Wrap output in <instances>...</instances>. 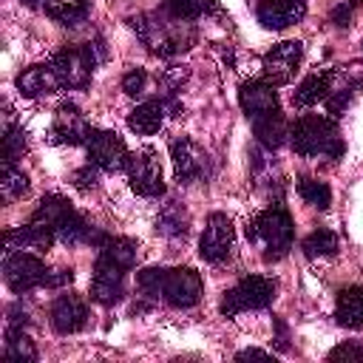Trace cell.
<instances>
[{
  "mask_svg": "<svg viewBox=\"0 0 363 363\" xmlns=\"http://www.w3.org/2000/svg\"><path fill=\"white\" fill-rule=\"evenodd\" d=\"M130 26L139 34V40L147 45V51L156 54V57H162V60H173V57L184 54L196 43V26H193V20L173 17L164 9L139 14V17L130 20Z\"/></svg>",
  "mask_w": 363,
  "mask_h": 363,
  "instance_id": "obj_1",
  "label": "cell"
},
{
  "mask_svg": "<svg viewBox=\"0 0 363 363\" xmlns=\"http://www.w3.org/2000/svg\"><path fill=\"white\" fill-rule=\"evenodd\" d=\"M289 145L298 156H306V159H312V156L340 159L346 150L335 119L318 116V113H306L289 128Z\"/></svg>",
  "mask_w": 363,
  "mask_h": 363,
  "instance_id": "obj_2",
  "label": "cell"
},
{
  "mask_svg": "<svg viewBox=\"0 0 363 363\" xmlns=\"http://www.w3.org/2000/svg\"><path fill=\"white\" fill-rule=\"evenodd\" d=\"M292 216L286 213V207L272 204L267 210H261L250 224H247V238L264 247V258L267 261H278L289 252L292 247Z\"/></svg>",
  "mask_w": 363,
  "mask_h": 363,
  "instance_id": "obj_3",
  "label": "cell"
},
{
  "mask_svg": "<svg viewBox=\"0 0 363 363\" xmlns=\"http://www.w3.org/2000/svg\"><path fill=\"white\" fill-rule=\"evenodd\" d=\"M102 43H88V45H65L51 57V68L57 71L62 88H85L91 82L94 65L102 60L99 51Z\"/></svg>",
  "mask_w": 363,
  "mask_h": 363,
  "instance_id": "obj_4",
  "label": "cell"
},
{
  "mask_svg": "<svg viewBox=\"0 0 363 363\" xmlns=\"http://www.w3.org/2000/svg\"><path fill=\"white\" fill-rule=\"evenodd\" d=\"M275 292H278V284L267 275H244L233 289L224 292L221 298V315L233 318L238 312H247V309H267L272 301H275Z\"/></svg>",
  "mask_w": 363,
  "mask_h": 363,
  "instance_id": "obj_5",
  "label": "cell"
},
{
  "mask_svg": "<svg viewBox=\"0 0 363 363\" xmlns=\"http://www.w3.org/2000/svg\"><path fill=\"white\" fill-rule=\"evenodd\" d=\"M128 182L133 193L145 199H159L164 196V176H162V162L153 147H142L139 153H130L128 159Z\"/></svg>",
  "mask_w": 363,
  "mask_h": 363,
  "instance_id": "obj_6",
  "label": "cell"
},
{
  "mask_svg": "<svg viewBox=\"0 0 363 363\" xmlns=\"http://www.w3.org/2000/svg\"><path fill=\"white\" fill-rule=\"evenodd\" d=\"M235 244V233H233V221L224 213H210L204 233L199 238V255L207 264H224L233 252Z\"/></svg>",
  "mask_w": 363,
  "mask_h": 363,
  "instance_id": "obj_7",
  "label": "cell"
},
{
  "mask_svg": "<svg viewBox=\"0 0 363 363\" xmlns=\"http://www.w3.org/2000/svg\"><path fill=\"white\" fill-rule=\"evenodd\" d=\"M3 278H6L11 292L23 295L34 286H43L45 278H48V269L31 252H9L6 261H3Z\"/></svg>",
  "mask_w": 363,
  "mask_h": 363,
  "instance_id": "obj_8",
  "label": "cell"
},
{
  "mask_svg": "<svg viewBox=\"0 0 363 363\" xmlns=\"http://www.w3.org/2000/svg\"><path fill=\"white\" fill-rule=\"evenodd\" d=\"M162 301H167L176 309H190L201 301V278L190 267H173L164 269L162 284Z\"/></svg>",
  "mask_w": 363,
  "mask_h": 363,
  "instance_id": "obj_9",
  "label": "cell"
},
{
  "mask_svg": "<svg viewBox=\"0 0 363 363\" xmlns=\"http://www.w3.org/2000/svg\"><path fill=\"white\" fill-rule=\"evenodd\" d=\"M301 60H303V45L298 40H284V43L272 45L261 60L264 79L272 85H286L295 77Z\"/></svg>",
  "mask_w": 363,
  "mask_h": 363,
  "instance_id": "obj_10",
  "label": "cell"
},
{
  "mask_svg": "<svg viewBox=\"0 0 363 363\" xmlns=\"http://www.w3.org/2000/svg\"><path fill=\"white\" fill-rule=\"evenodd\" d=\"M88 159H91V164H96L105 173H119V170L128 167L130 153H128V147H125L119 133L94 130L91 139H88Z\"/></svg>",
  "mask_w": 363,
  "mask_h": 363,
  "instance_id": "obj_11",
  "label": "cell"
},
{
  "mask_svg": "<svg viewBox=\"0 0 363 363\" xmlns=\"http://www.w3.org/2000/svg\"><path fill=\"white\" fill-rule=\"evenodd\" d=\"M94 128L88 125V119L82 116V111L74 102H62L54 111V125L48 139L54 145H88Z\"/></svg>",
  "mask_w": 363,
  "mask_h": 363,
  "instance_id": "obj_12",
  "label": "cell"
},
{
  "mask_svg": "<svg viewBox=\"0 0 363 363\" xmlns=\"http://www.w3.org/2000/svg\"><path fill=\"white\" fill-rule=\"evenodd\" d=\"M125 272L122 267H116L113 261L96 255L94 264V278H91V301L99 306H113L122 301L125 295Z\"/></svg>",
  "mask_w": 363,
  "mask_h": 363,
  "instance_id": "obj_13",
  "label": "cell"
},
{
  "mask_svg": "<svg viewBox=\"0 0 363 363\" xmlns=\"http://www.w3.org/2000/svg\"><path fill=\"white\" fill-rule=\"evenodd\" d=\"M170 159H173L176 179L182 184H193L207 176V153L187 136H176L170 142Z\"/></svg>",
  "mask_w": 363,
  "mask_h": 363,
  "instance_id": "obj_14",
  "label": "cell"
},
{
  "mask_svg": "<svg viewBox=\"0 0 363 363\" xmlns=\"http://www.w3.org/2000/svg\"><path fill=\"white\" fill-rule=\"evenodd\" d=\"M238 105H241V111H244L250 119H258V116H264V113L278 111L275 85L267 82V79L241 82V88H238Z\"/></svg>",
  "mask_w": 363,
  "mask_h": 363,
  "instance_id": "obj_15",
  "label": "cell"
},
{
  "mask_svg": "<svg viewBox=\"0 0 363 363\" xmlns=\"http://www.w3.org/2000/svg\"><path fill=\"white\" fill-rule=\"evenodd\" d=\"M48 320L54 326L57 335H74L85 326L88 320V306L82 298L77 295H60L54 303H51V312H48Z\"/></svg>",
  "mask_w": 363,
  "mask_h": 363,
  "instance_id": "obj_16",
  "label": "cell"
},
{
  "mask_svg": "<svg viewBox=\"0 0 363 363\" xmlns=\"http://www.w3.org/2000/svg\"><path fill=\"white\" fill-rule=\"evenodd\" d=\"M255 14H258V23L264 28L281 31L306 14V3L303 0H261Z\"/></svg>",
  "mask_w": 363,
  "mask_h": 363,
  "instance_id": "obj_17",
  "label": "cell"
},
{
  "mask_svg": "<svg viewBox=\"0 0 363 363\" xmlns=\"http://www.w3.org/2000/svg\"><path fill=\"white\" fill-rule=\"evenodd\" d=\"M62 88L57 71L48 65H28L17 74V91L28 99H37V96H48V94H57Z\"/></svg>",
  "mask_w": 363,
  "mask_h": 363,
  "instance_id": "obj_18",
  "label": "cell"
},
{
  "mask_svg": "<svg viewBox=\"0 0 363 363\" xmlns=\"http://www.w3.org/2000/svg\"><path fill=\"white\" fill-rule=\"evenodd\" d=\"M6 247L9 250H48L57 238V233L45 224H37V221H28L23 227H11L6 230Z\"/></svg>",
  "mask_w": 363,
  "mask_h": 363,
  "instance_id": "obj_19",
  "label": "cell"
},
{
  "mask_svg": "<svg viewBox=\"0 0 363 363\" xmlns=\"http://www.w3.org/2000/svg\"><path fill=\"white\" fill-rule=\"evenodd\" d=\"M332 82H335V71H318V74H309L295 91H292V105L295 108H309V105H318L323 102L329 94H332Z\"/></svg>",
  "mask_w": 363,
  "mask_h": 363,
  "instance_id": "obj_20",
  "label": "cell"
},
{
  "mask_svg": "<svg viewBox=\"0 0 363 363\" xmlns=\"http://www.w3.org/2000/svg\"><path fill=\"white\" fill-rule=\"evenodd\" d=\"M164 113H167V102L164 99H147L142 105H136L130 113H128V128L139 136H150L162 128L164 122Z\"/></svg>",
  "mask_w": 363,
  "mask_h": 363,
  "instance_id": "obj_21",
  "label": "cell"
},
{
  "mask_svg": "<svg viewBox=\"0 0 363 363\" xmlns=\"http://www.w3.org/2000/svg\"><path fill=\"white\" fill-rule=\"evenodd\" d=\"M335 320L343 329H360L363 326V286L352 284L337 292V306H335Z\"/></svg>",
  "mask_w": 363,
  "mask_h": 363,
  "instance_id": "obj_22",
  "label": "cell"
},
{
  "mask_svg": "<svg viewBox=\"0 0 363 363\" xmlns=\"http://www.w3.org/2000/svg\"><path fill=\"white\" fill-rule=\"evenodd\" d=\"M252 130H255L258 145L267 147V150H278L289 136V125H286L281 111H272V113H264V116L252 119Z\"/></svg>",
  "mask_w": 363,
  "mask_h": 363,
  "instance_id": "obj_23",
  "label": "cell"
},
{
  "mask_svg": "<svg viewBox=\"0 0 363 363\" xmlns=\"http://www.w3.org/2000/svg\"><path fill=\"white\" fill-rule=\"evenodd\" d=\"M190 227V216L182 201H167L156 216V233L164 238H184Z\"/></svg>",
  "mask_w": 363,
  "mask_h": 363,
  "instance_id": "obj_24",
  "label": "cell"
},
{
  "mask_svg": "<svg viewBox=\"0 0 363 363\" xmlns=\"http://www.w3.org/2000/svg\"><path fill=\"white\" fill-rule=\"evenodd\" d=\"M71 213H74L71 201H68V199H62V196H57V193H51V196H43V199H40V204H37V210L31 213V218H28V221L45 224V227H51V230L57 233V227H60Z\"/></svg>",
  "mask_w": 363,
  "mask_h": 363,
  "instance_id": "obj_25",
  "label": "cell"
},
{
  "mask_svg": "<svg viewBox=\"0 0 363 363\" xmlns=\"http://www.w3.org/2000/svg\"><path fill=\"white\" fill-rule=\"evenodd\" d=\"M6 360H11V363H34L37 360L34 340L17 323H9V329H6Z\"/></svg>",
  "mask_w": 363,
  "mask_h": 363,
  "instance_id": "obj_26",
  "label": "cell"
},
{
  "mask_svg": "<svg viewBox=\"0 0 363 363\" xmlns=\"http://www.w3.org/2000/svg\"><path fill=\"white\" fill-rule=\"evenodd\" d=\"M37 9L45 11L57 23H79L88 11V0H37Z\"/></svg>",
  "mask_w": 363,
  "mask_h": 363,
  "instance_id": "obj_27",
  "label": "cell"
},
{
  "mask_svg": "<svg viewBox=\"0 0 363 363\" xmlns=\"http://www.w3.org/2000/svg\"><path fill=\"white\" fill-rule=\"evenodd\" d=\"M136 241L133 238H125V235H111L102 247H99V255L102 258H108V261H113L116 267H122V269H130L133 264H136Z\"/></svg>",
  "mask_w": 363,
  "mask_h": 363,
  "instance_id": "obj_28",
  "label": "cell"
},
{
  "mask_svg": "<svg viewBox=\"0 0 363 363\" xmlns=\"http://www.w3.org/2000/svg\"><path fill=\"white\" fill-rule=\"evenodd\" d=\"M337 235L332 233V230H326V227H318V230H312L303 241H301V250H303V255L306 258H329V255H335L337 252Z\"/></svg>",
  "mask_w": 363,
  "mask_h": 363,
  "instance_id": "obj_29",
  "label": "cell"
},
{
  "mask_svg": "<svg viewBox=\"0 0 363 363\" xmlns=\"http://www.w3.org/2000/svg\"><path fill=\"white\" fill-rule=\"evenodd\" d=\"M0 193H3V201H14V199H20V196L28 193V176L14 162H3Z\"/></svg>",
  "mask_w": 363,
  "mask_h": 363,
  "instance_id": "obj_30",
  "label": "cell"
},
{
  "mask_svg": "<svg viewBox=\"0 0 363 363\" xmlns=\"http://www.w3.org/2000/svg\"><path fill=\"white\" fill-rule=\"evenodd\" d=\"M162 9L182 20H199L210 11H218V3L216 0H164Z\"/></svg>",
  "mask_w": 363,
  "mask_h": 363,
  "instance_id": "obj_31",
  "label": "cell"
},
{
  "mask_svg": "<svg viewBox=\"0 0 363 363\" xmlns=\"http://www.w3.org/2000/svg\"><path fill=\"white\" fill-rule=\"evenodd\" d=\"M298 196H301L306 204L318 207V210H326V207L332 204V190H329V184L320 182V179H312V176H301V179H298Z\"/></svg>",
  "mask_w": 363,
  "mask_h": 363,
  "instance_id": "obj_32",
  "label": "cell"
},
{
  "mask_svg": "<svg viewBox=\"0 0 363 363\" xmlns=\"http://www.w3.org/2000/svg\"><path fill=\"white\" fill-rule=\"evenodd\" d=\"M28 150V139L23 128H11L3 133V162H17Z\"/></svg>",
  "mask_w": 363,
  "mask_h": 363,
  "instance_id": "obj_33",
  "label": "cell"
},
{
  "mask_svg": "<svg viewBox=\"0 0 363 363\" xmlns=\"http://www.w3.org/2000/svg\"><path fill=\"white\" fill-rule=\"evenodd\" d=\"M136 284H139V289H142V295L145 298H162V284H164V269L162 267H147V269H142L139 275H136Z\"/></svg>",
  "mask_w": 363,
  "mask_h": 363,
  "instance_id": "obj_34",
  "label": "cell"
},
{
  "mask_svg": "<svg viewBox=\"0 0 363 363\" xmlns=\"http://www.w3.org/2000/svg\"><path fill=\"white\" fill-rule=\"evenodd\" d=\"M326 357H329V360H352V363H363V343H360V340H346V343L335 346Z\"/></svg>",
  "mask_w": 363,
  "mask_h": 363,
  "instance_id": "obj_35",
  "label": "cell"
},
{
  "mask_svg": "<svg viewBox=\"0 0 363 363\" xmlns=\"http://www.w3.org/2000/svg\"><path fill=\"white\" fill-rule=\"evenodd\" d=\"M145 85H147V74L142 68H130L125 77H122V91L128 96H142L145 94Z\"/></svg>",
  "mask_w": 363,
  "mask_h": 363,
  "instance_id": "obj_36",
  "label": "cell"
},
{
  "mask_svg": "<svg viewBox=\"0 0 363 363\" xmlns=\"http://www.w3.org/2000/svg\"><path fill=\"white\" fill-rule=\"evenodd\" d=\"M96 167V164H94ZM91 164H85V167H79V170H74V187H79V190H94L96 187V170H94Z\"/></svg>",
  "mask_w": 363,
  "mask_h": 363,
  "instance_id": "obj_37",
  "label": "cell"
},
{
  "mask_svg": "<svg viewBox=\"0 0 363 363\" xmlns=\"http://www.w3.org/2000/svg\"><path fill=\"white\" fill-rule=\"evenodd\" d=\"M352 11H354V0H349V3H343V6H337V9L332 11V23H335L337 28H346V26H349V20H352Z\"/></svg>",
  "mask_w": 363,
  "mask_h": 363,
  "instance_id": "obj_38",
  "label": "cell"
},
{
  "mask_svg": "<svg viewBox=\"0 0 363 363\" xmlns=\"http://www.w3.org/2000/svg\"><path fill=\"white\" fill-rule=\"evenodd\" d=\"M71 281H74V269H57L54 275L48 272V278H45V284H43V286L57 289V286H65V284H71Z\"/></svg>",
  "mask_w": 363,
  "mask_h": 363,
  "instance_id": "obj_39",
  "label": "cell"
},
{
  "mask_svg": "<svg viewBox=\"0 0 363 363\" xmlns=\"http://www.w3.org/2000/svg\"><path fill=\"white\" fill-rule=\"evenodd\" d=\"M250 357H258V360H269L272 354L269 352H261V349H244L235 354V360H250Z\"/></svg>",
  "mask_w": 363,
  "mask_h": 363,
  "instance_id": "obj_40",
  "label": "cell"
},
{
  "mask_svg": "<svg viewBox=\"0 0 363 363\" xmlns=\"http://www.w3.org/2000/svg\"><path fill=\"white\" fill-rule=\"evenodd\" d=\"M20 3H26L28 9H37V0H20Z\"/></svg>",
  "mask_w": 363,
  "mask_h": 363,
  "instance_id": "obj_41",
  "label": "cell"
}]
</instances>
